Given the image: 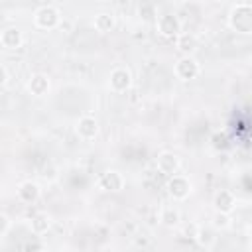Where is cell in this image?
<instances>
[{"instance_id": "obj_1", "label": "cell", "mask_w": 252, "mask_h": 252, "mask_svg": "<svg viewBox=\"0 0 252 252\" xmlns=\"http://www.w3.org/2000/svg\"><path fill=\"white\" fill-rule=\"evenodd\" d=\"M228 28L236 33H252V4L240 2L228 12Z\"/></svg>"}, {"instance_id": "obj_2", "label": "cell", "mask_w": 252, "mask_h": 252, "mask_svg": "<svg viewBox=\"0 0 252 252\" xmlns=\"http://www.w3.org/2000/svg\"><path fill=\"white\" fill-rule=\"evenodd\" d=\"M61 20H63V18H61V12H59L55 6H49V4L37 8L35 14H33V26L39 28V30H45V32L59 28Z\"/></svg>"}, {"instance_id": "obj_3", "label": "cell", "mask_w": 252, "mask_h": 252, "mask_svg": "<svg viewBox=\"0 0 252 252\" xmlns=\"http://www.w3.org/2000/svg\"><path fill=\"white\" fill-rule=\"evenodd\" d=\"M173 73L179 81L187 83V81H193L201 75V65L193 55H181L177 59V63L173 65Z\"/></svg>"}, {"instance_id": "obj_4", "label": "cell", "mask_w": 252, "mask_h": 252, "mask_svg": "<svg viewBox=\"0 0 252 252\" xmlns=\"http://www.w3.org/2000/svg\"><path fill=\"white\" fill-rule=\"evenodd\" d=\"M165 189H167V193H169V197H171L173 201H185V199L191 195L193 185H191V181H189L185 175L173 173V175L167 177Z\"/></svg>"}, {"instance_id": "obj_5", "label": "cell", "mask_w": 252, "mask_h": 252, "mask_svg": "<svg viewBox=\"0 0 252 252\" xmlns=\"http://www.w3.org/2000/svg\"><path fill=\"white\" fill-rule=\"evenodd\" d=\"M96 185L100 191H108V193H120L126 187V177L118 171V169H106L98 175Z\"/></svg>"}, {"instance_id": "obj_6", "label": "cell", "mask_w": 252, "mask_h": 252, "mask_svg": "<svg viewBox=\"0 0 252 252\" xmlns=\"http://www.w3.org/2000/svg\"><path fill=\"white\" fill-rule=\"evenodd\" d=\"M108 87L112 93H126L132 87V71L128 67H114L108 75Z\"/></svg>"}, {"instance_id": "obj_7", "label": "cell", "mask_w": 252, "mask_h": 252, "mask_svg": "<svg viewBox=\"0 0 252 252\" xmlns=\"http://www.w3.org/2000/svg\"><path fill=\"white\" fill-rule=\"evenodd\" d=\"M75 132H77V136H79L81 140L93 142V140L98 136V132H100L98 120H96L94 116H91V114H85V116H81V118L75 122Z\"/></svg>"}, {"instance_id": "obj_8", "label": "cell", "mask_w": 252, "mask_h": 252, "mask_svg": "<svg viewBox=\"0 0 252 252\" xmlns=\"http://www.w3.org/2000/svg\"><path fill=\"white\" fill-rule=\"evenodd\" d=\"M156 26H158L159 35H163V37L175 39L181 33V20L175 14H163V16H159L156 20Z\"/></svg>"}, {"instance_id": "obj_9", "label": "cell", "mask_w": 252, "mask_h": 252, "mask_svg": "<svg viewBox=\"0 0 252 252\" xmlns=\"http://www.w3.org/2000/svg\"><path fill=\"white\" fill-rule=\"evenodd\" d=\"M16 195H18V199H20L24 205H33V203H37L39 197H41V187H39L35 181L26 179V181H22V183L18 185Z\"/></svg>"}, {"instance_id": "obj_10", "label": "cell", "mask_w": 252, "mask_h": 252, "mask_svg": "<svg viewBox=\"0 0 252 252\" xmlns=\"http://www.w3.org/2000/svg\"><path fill=\"white\" fill-rule=\"evenodd\" d=\"M49 87H51L49 77L43 75V73H33V75H30V79L26 81V91H28L32 96H37V98L45 96V94L49 93Z\"/></svg>"}, {"instance_id": "obj_11", "label": "cell", "mask_w": 252, "mask_h": 252, "mask_svg": "<svg viewBox=\"0 0 252 252\" xmlns=\"http://www.w3.org/2000/svg\"><path fill=\"white\" fill-rule=\"evenodd\" d=\"M156 165H158V171L159 173H163V175H173V173H177L179 171V167H181V159H179V156L175 154V152H161L159 156H158V161H156Z\"/></svg>"}, {"instance_id": "obj_12", "label": "cell", "mask_w": 252, "mask_h": 252, "mask_svg": "<svg viewBox=\"0 0 252 252\" xmlns=\"http://www.w3.org/2000/svg\"><path fill=\"white\" fill-rule=\"evenodd\" d=\"M213 207L220 213H232L236 209V195L230 189H219L213 197Z\"/></svg>"}, {"instance_id": "obj_13", "label": "cell", "mask_w": 252, "mask_h": 252, "mask_svg": "<svg viewBox=\"0 0 252 252\" xmlns=\"http://www.w3.org/2000/svg\"><path fill=\"white\" fill-rule=\"evenodd\" d=\"M199 47V39L189 33V32H181L177 37H175V49L181 53V55H193Z\"/></svg>"}, {"instance_id": "obj_14", "label": "cell", "mask_w": 252, "mask_h": 252, "mask_svg": "<svg viewBox=\"0 0 252 252\" xmlns=\"http://www.w3.org/2000/svg\"><path fill=\"white\" fill-rule=\"evenodd\" d=\"M0 43L6 49H20L24 45V35L18 28H6L0 33Z\"/></svg>"}, {"instance_id": "obj_15", "label": "cell", "mask_w": 252, "mask_h": 252, "mask_svg": "<svg viewBox=\"0 0 252 252\" xmlns=\"http://www.w3.org/2000/svg\"><path fill=\"white\" fill-rule=\"evenodd\" d=\"M93 28H94L98 33H110V32L116 28V18H114L110 12H100V14L94 16Z\"/></svg>"}, {"instance_id": "obj_16", "label": "cell", "mask_w": 252, "mask_h": 252, "mask_svg": "<svg viewBox=\"0 0 252 252\" xmlns=\"http://www.w3.org/2000/svg\"><path fill=\"white\" fill-rule=\"evenodd\" d=\"M30 228L33 234H45L51 228V217L47 213H35L30 220Z\"/></svg>"}, {"instance_id": "obj_17", "label": "cell", "mask_w": 252, "mask_h": 252, "mask_svg": "<svg viewBox=\"0 0 252 252\" xmlns=\"http://www.w3.org/2000/svg\"><path fill=\"white\" fill-rule=\"evenodd\" d=\"M181 220V213L175 209V207H163L159 211V222L165 226V228H175Z\"/></svg>"}, {"instance_id": "obj_18", "label": "cell", "mask_w": 252, "mask_h": 252, "mask_svg": "<svg viewBox=\"0 0 252 252\" xmlns=\"http://www.w3.org/2000/svg\"><path fill=\"white\" fill-rule=\"evenodd\" d=\"M195 240H197V244H199L201 248H213V246L217 244L215 226H199Z\"/></svg>"}, {"instance_id": "obj_19", "label": "cell", "mask_w": 252, "mask_h": 252, "mask_svg": "<svg viewBox=\"0 0 252 252\" xmlns=\"http://www.w3.org/2000/svg\"><path fill=\"white\" fill-rule=\"evenodd\" d=\"M230 224H232L230 213H220V211L215 213V217H213V226H215V228L224 230V228H230Z\"/></svg>"}, {"instance_id": "obj_20", "label": "cell", "mask_w": 252, "mask_h": 252, "mask_svg": "<svg viewBox=\"0 0 252 252\" xmlns=\"http://www.w3.org/2000/svg\"><path fill=\"white\" fill-rule=\"evenodd\" d=\"M10 226H12L10 217H8L6 213H2V215H0V238H6V234H8Z\"/></svg>"}, {"instance_id": "obj_21", "label": "cell", "mask_w": 252, "mask_h": 252, "mask_svg": "<svg viewBox=\"0 0 252 252\" xmlns=\"http://www.w3.org/2000/svg\"><path fill=\"white\" fill-rule=\"evenodd\" d=\"M0 73H2V87H8V83H10V73H8L6 65L0 67Z\"/></svg>"}, {"instance_id": "obj_22", "label": "cell", "mask_w": 252, "mask_h": 252, "mask_svg": "<svg viewBox=\"0 0 252 252\" xmlns=\"http://www.w3.org/2000/svg\"><path fill=\"white\" fill-rule=\"evenodd\" d=\"M197 230H199V224H189V226H185V234H187L189 238H195V236H197Z\"/></svg>"}, {"instance_id": "obj_23", "label": "cell", "mask_w": 252, "mask_h": 252, "mask_svg": "<svg viewBox=\"0 0 252 252\" xmlns=\"http://www.w3.org/2000/svg\"><path fill=\"white\" fill-rule=\"evenodd\" d=\"M71 22H65V20H61V24H59V30H63L65 33H71Z\"/></svg>"}, {"instance_id": "obj_24", "label": "cell", "mask_w": 252, "mask_h": 252, "mask_svg": "<svg viewBox=\"0 0 252 252\" xmlns=\"http://www.w3.org/2000/svg\"><path fill=\"white\" fill-rule=\"evenodd\" d=\"M250 104H252V98H250Z\"/></svg>"}]
</instances>
